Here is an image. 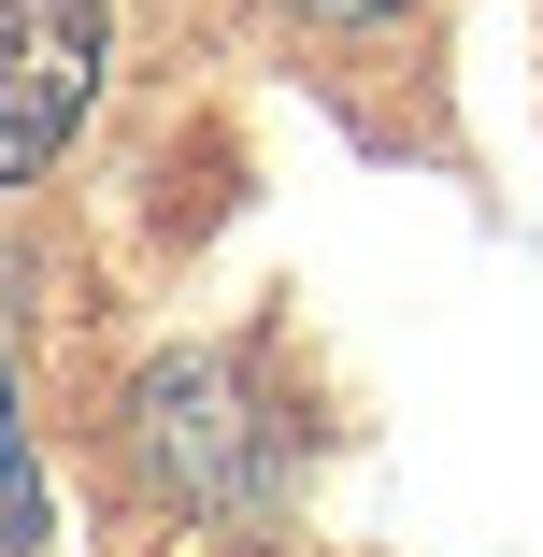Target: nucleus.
<instances>
[{
  "mask_svg": "<svg viewBox=\"0 0 543 557\" xmlns=\"http://www.w3.org/2000/svg\"><path fill=\"white\" fill-rule=\"evenodd\" d=\"M100 100V0H0V172L44 186Z\"/></svg>",
  "mask_w": 543,
  "mask_h": 557,
  "instance_id": "obj_1",
  "label": "nucleus"
},
{
  "mask_svg": "<svg viewBox=\"0 0 543 557\" xmlns=\"http://www.w3.org/2000/svg\"><path fill=\"white\" fill-rule=\"evenodd\" d=\"M286 15H314V29H386V15H415V0H286Z\"/></svg>",
  "mask_w": 543,
  "mask_h": 557,
  "instance_id": "obj_2",
  "label": "nucleus"
}]
</instances>
